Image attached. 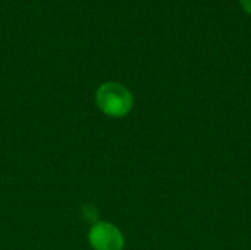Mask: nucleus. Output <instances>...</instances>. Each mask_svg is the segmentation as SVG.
<instances>
[{"instance_id":"obj_1","label":"nucleus","mask_w":251,"mask_h":250,"mask_svg":"<svg viewBox=\"0 0 251 250\" xmlns=\"http://www.w3.org/2000/svg\"><path fill=\"white\" fill-rule=\"evenodd\" d=\"M97 108L110 118H124L134 108L132 93L121 83L106 81L96 90Z\"/></svg>"},{"instance_id":"obj_2","label":"nucleus","mask_w":251,"mask_h":250,"mask_svg":"<svg viewBox=\"0 0 251 250\" xmlns=\"http://www.w3.org/2000/svg\"><path fill=\"white\" fill-rule=\"evenodd\" d=\"M88 243L93 250H124L125 237L115 224L97 221L88 231Z\"/></svg>"},{"instance_id":"obj_3","label":"nucleus","mask_w":251,"mask_h":250,"mask_svg":"<svg viewBox=\"0 0 251 250\" xmlns=\"http://www.w3.org/2000/svg\"><path fill=\"white\" fill-rule=\"evenodd\" d=\"M240 4L249 15H251V0H240Z\"/></svg>"}]
</instances>
